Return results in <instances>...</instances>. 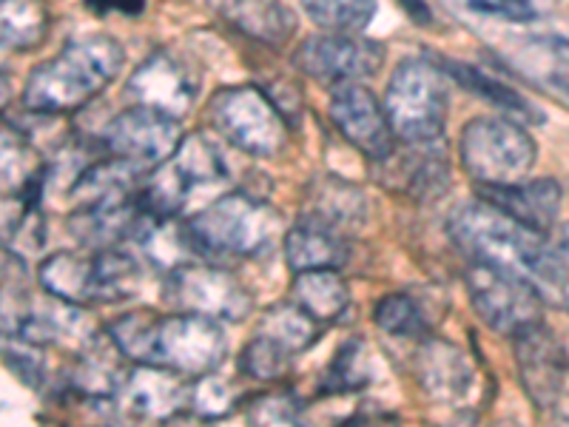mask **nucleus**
I'll return each instance as SVG.
<instances>
[{"instance_id": "f257e3e1", "label": "nucleus", "mask_w": 569, "mask_h": 427, "mask_svg": "<svg viewBox=\"0 0 569 427\" xmlns=\"http://www.w3.org/2000/svg\"><path fill=\"white\" fill-rule=\"evenodd\" d=\"M450 237L476 262L530 279L543 299L561 302L569 285V226L541 234L490 202H467L450 214Z\"/></svg>"}, {"instance_id": "f03ea898", "label": "nucleus", "mask_w": 569, "mask_h": 427, "mask_svg": "<svg viewBox=\"0 0 569 427\" xmlns=\"http://www.w3.org/2000/svg\"><path fill=\"white\" fill-rule=\"evenodd\" d=\"M109 337L134 365L169 368L182 376H206L220 368L228 339L220 319L186 311H131L109 325Z\"/></svg>"}, {"instance_id": "7ed1b4c3", "label": "nucleus", "mask_w": 569, "mask_h": 427, "mask_svg": "<svg viewBox=\"0 0 569 427\" xmlns=\"http://www.w3.org/2000/svg\"><path fill=\"white\" fill-rule=\"evenodd\" d=\"M126 52L111 34L74 38L29 75L23 106L34 115H66L94 100L123 69Z\"/></svg>"}, {"instance_id": "20e7f679", "label": "nucleus", "mask_w": 569, "mask_h": 427, "mask_svg": "<svg viewBox=\"0 0 569 427\" xmlns=\"http://www.w3.org/2000/svg\"><path fill=\"white\" fill-rule=\"evenodd\" d=\"M197 254L211 259L262 257L277 246L282 231L279 214L268 202L233 191L222 195L188 220Z\"/></svg>"}, {"instance_id": "39448f33", "label": "nucleus", "mask_w": 569, "mask_h": 427, "mask_svg": "<svg viewBox=\"0 0 569 427\" xmlns=\"http://www.w3.org/2000/svg\"><path fill=\"white\" fill-rule=\"evenodd\" d=\"M385 109L399 140H441L447 123L445 69L430 60H405L390 78Z\"/></svg>"}, {"instance_id": "423d86ee", "label": "nucleus", "mask_w": 569, "mask_h": 427, "mask_svg": "<svg viewBox=\"0 0 569 427\" xmlns=\"http://www.w3.org/2000/svg\"><path fill=\"white\" fill-rule=\"evenodd\" d=\"M213 131L226 137L233 149L253 157H273L288 142V120L259 86L242 83L220 89L208 106Z\"/></svg>"}, {"instance_id": "0eeeda50", "label": "nucleus", "mask_w": 569, "mask_h": 427, "mask_svg": "<svg viewBox=\"0 0 569 427\" xmlns=\"http://www.w3.org/2000/svg\"><path fill=\"white\" fill-rule=\"evenodd\" d=\"M461 162L479 186L525 182L538 160V146L518 123L498 117H476L459 140Z\"/></svg>"}, {"instance_id": "6e6552de", "label": "nucleus", "mask_w": 569, "mask_h": 427, "mask_svg": "<svg viewBox=\"0 0 569 427\" xmlns=\"http://www.w3.org/2000/svg\"><path fill=\"white\" fill-rule=\"evenodd\" d=\"M465 279L476 314L498 334L518 337L521 330L541 322L543 297L530 279L476 259L467 268Z\"/></svg>"}, {"instance_id": "1a4fd4ad", "label": "nucleus", "mask_w": 569, "mask_h": 427, "mask_svg": "<svg viewBox=\"0 0 569 427\" xmlns=\"http://www.w3.org/2000/svg\"><path fill=\"white\" fill-rule=\"evenodd\" d=\"M162 299L171 311L202 314L220 322H240L253 308L248 288L231 271L222 266H202L194 259L169 271Z\"/></svg>"}, {"instance_id": "9d476101", "label": "nucleus", "mask_w": 569, "mask_h": 427, "mask_svg": "<svg viewBox=\"0 0 569 427\" xmlns=\"http://www.w3.org/2000/svg\"><path fill=\"white\" fill-rule=\"evenodd\" d=\"M182 140L180 120L149 109V106H134L126 109L111 120L100 135V146L109 155L123 157L134 162L142 171L154 169L169 160Z\"/></svg>"}, {"instance_id": "9b49d317", "label": "nucleus", "mask_w": 569, "mask_h": 427, "mask_svg": "<svg viewBox=\"0 0 569 427\" xmlns=\"http://www.w3.org/2000/svg\"><path fill=\"white\" fill-rule=\"evenodd\" d=\"M385 60V46L359 34L328 32L308 38L297 46L293 66L302 75L322 83H353L379 71Z\"/></svg>"}, {"instance_id": "f8f14e48", "label": "nucleus", "mask_w": 569, "mask_h": 427, "mask_svg": "<svg viewBox=\"0 0 569 427\" xmlns=\"http://www.w3.org/2000/svg\"><path fill=\"white\" fill-rule=\"evenodd\" d=\"M330 120L339 135L376 162L396 155V131L388 109L376 100L373 91L359 83H339L330 91Z\"/></svg>"}, {"instance_id": "ddd939ff", "label": "nucleus", "mask_w": 569, "mask_h": 427, "mask_svg": "<svg viewBox=\"0 0 569 427\" xmlns=\"http://www.w3.org/2000/svg\"><path fill=\"white\" fill-rule=\"evenodd\" d=\"M126 91L137 106H149L174 120H182L194 106L200 83L186 60L177 58L169 49H157L131 71Z\"/></svg>"}, {"instance_id": "4468645a", "label": "nucleus", "mask_w": 569, "mask_h": 427, "mask_svg": "<svg viewBox=\"0 0 569 427\" xmlns=\"http://www.w3.org/2000/svg\"><path fill=\"white\" fill-rule=\"evenodd\" d=\"M516 339V363L527 396L538 410L556 408L567 383V354L543 322L521 330Z\"/></svg>"}, {"instance_id": "2eb2a0df", "label": "nucleus", "mask_w": 569, "mask_h": 427, "mask_svg": "<svg viewBox=\"0 0 569 427\" xmlns=\"http://www.w3.org/2000/svg\"><path fill=\"white\" fill-rule=\"evenodd\" d=\"M188 376L154 365H137L129 370L126 385L120 390V405L129 416L146 421H171L191 410V383Z\"/></svg>"}, {"instance_id": "dca6fc26", "label": "nucleus", "mask_w": 569, "mask_h": 427, "mask_svg": "<svg viewBox=\"0 0 569 427\" xmlns=\"http://www.w3.org/2000/svg\"><path fill=\"white\" fill-rule=\"evenodd\" d=\"M146 217L149 214L142 211L137 191H126V195L78 206V211L71 214L69 231L80 246L100 251V248H114L117 242L134 240Z\"/></svg>"}, {"instance_id": "f3484780", "label": "nucleus", "mask_w": 569, "mask_h": 427, "mask_svg": "<svg viewBox=\"0 0 569 427\" xmlns=\"http://www.w3.org/2000/svg\"><path fill=\"white\" fill-rule=\"evenodd\" d=\"M416 376L430 399L441 405H465L476 388L470 356L447 339L427 337L416 354Z\"/></svg>"}, {"instance_id": "a211bd4d", "label": "nucleus", "mask_w": 569, "mask_h": 427, "mask_svg": "<svg viewBox=\"0 0 569 427\" xmlns=\"http://www.w3.org/2000/svg\"><path fill=\"white\" fill-rule=\"evenodd\" d=\"M126 359L123 350L117 348L114 339L94 337L89 345L78 350V359L66 374V388L86 401H111L120 396L126 385Z\"/></svg>"}, {"instance_id": "6ab92c4d", "label": "nucleus", "mask_w": 569, "mask_h": 427, "mask_svg": "<svg viewBox=\"0 0 569 427\" xmlns=\"http://www.w3.org/2000/svg\"><path fill=\"white\" fill-rule=\"evenodd\" d=\"M479 197L498 211L510 214L512 220L525 222L541 234L558 226L561 211V186L556 180L512 182V186H479Z\"/></svg>"}, {"instance_id": "aec40b11", "label": "nucleus", "mask_w": 569, "mask_h": 427, "mask_svg": "<svg viewBox=\"0 0 569 427\" xmlns=\"http://www.w3.org/2000/svg\"><path fill=\"white\" fill-rule=\"evenodd\" d=\"M228 27L266 46H282L297 32V14L284 0H208Z\"/></svg>"}, {"instance_id": "412c9836", "label": "nucleus", "mask_w": 569, "mask_h": 427, "mask_svg": "<svg viewBox=\"0 0 569 427\" xmlns=\"http://www.w3.org/2000/svg\"><path fill=\"white\" fill-rule=\"evenodd\" d=\"M284 259L293 274L339 268L348 259V242L339 228L308 214L284 234Z\"/></svg>"}, {"instance_id": "4be33fe9", "label": "nucleus", "mask_w": 569, "mask_h": 427, "mask_svg": "<svg viewBox=\"0 0 569 427\" xmlns=\"http://www.w3.org/2000/svg\"><path fill=\"white\" fill-rule=\"evenodd\" d=\"M38 282L49 297H58L71 305H100L98 268H94V254L80 257L71 251H58L43 259L38 268Z\"/></svg>"}, {"instance_id": "5701e85b", "label": "nucleus", "mask_w": 569, "mask_h": 427, "mask_svg": "<svg viewBox=\"0 0 569 427\" xmlns=\"http://www.w3.org/2000/svg\"><path fill=\"white\" fill-rule=\"evenodd\" d=\"M134 242L146 262L162 271H174L182 262H191L197 254L188 222H180L177 217H146L140 231L134 234Z\"/></svg>"}, {"instance_id": "b1692460", "label": "nucleus", "mask_w": 569, "mask_h": 427, "mask_svg": "<svg viewBox=\"0 0 569 427\" xmlns=\"http://www.w3.org/2000/svg\"><path fill=\"white\" fill-rule=\"evenodd\" d=\"M410 155L399 160V169L393 171L399 177V186L416 200H433L450 186V166H447V149L441 142H408Z\"/></svg>"}, {"instance_id": "393cba45", "label": "nucleus", "mask_w": 569, "mask_h": 427, "mask_svg": "<svg viewBox=\"0 0 569 427\" xmlns=\"http://www.w3.org/2000/svg\"><path fill=\"white\" fill-rule=\"evenodd\" d=\"M293 302L311 314L319 325L337 322L350 305L348 282L339 277L337 268H317L302 271L293 279Z\"/></svg>"}, {"instance_id": "a878e982", "label": "nucleus", "mask_w": 569, "mask_h": 427, "mask_svg": "<svg viewBox=\"0 0 569 427\" xmlns=\"http://www.w3.org/2000/svg\"><path fill=\"white\" fill-rule=\"evenodd\" d=\"M49 9L43 0H0V32L12 52H29L49 34Z\"/></svg>"}, {"instance_id": "bb28decb", "label": "nucleus", "mask_w": 569, "mask_h": 427, "mask_svg": "<svg viewBox=\"0 0 569 427\" xmlns=\"http://www.w3.org/2000/svg\"><path fill=\"white\" fill-rule=\"evenodd\" d=\"M441 69L450 75V78L456 80V83H461L465 89L476 91L479 98L490 100L492 106H498V109L510 111V115L521 117V120H527V123H541L543 115L536 109V106H530V100L521 98L512 86L507 83H498L496 78H490V75H485V71H479L476 66H467V63H459V60H445L441 63Z\"/></svg>"}, {"instance_id": "cd10ccee", "label": "nucleus", "mask_w": 569, "mask_h": 427, "mask_svg": "<svg viewBox=\"0 0 569 427\" xmlns=\"http://www.w3.org/2000/svg\"><path fill=\"white\" fill-rule=\"evenodd\" d=\"M257 334L273 339L277 345H282L288 354H302V350L311 348L319 337V322L308 311H302L297 302H282L273 305L262 314L259 319Z\"/></svg>"}, {"instance_id": "c85d7f7f", "label": "nucleus", "mask_w": 569, "mask_h": 427, "mask_svg": "<svg viewBox=\"0 0 569 427\" xmlns=\"http://www.w3.org/2000/svg\"><path fill=\"white\" fill-rule=\"evenodd\" d=\"M313 211L311 217H319L322 222L333 228H353L365 220V200L362 191L348 182L337 180V177H328V180H319L311 191Z\"/></svg>"}, {"instance_id": "c756f323", "label": "nucleus", "mask_w": 569, "mask_h": 427, "mask_svg": "<svg viewBox=\"0 0 569 427\" xmlns=\"http://www.w3.org/2000/svg\"><path fill=\"white\" fill-rule=\"evenodd\" d=\"M373 322L385 334L401 339H427L430 334V314H427L425 302L408 291L388 294L379 299L373 308Z\"/></svg>"}, {"instance_id": "7c9ffc66", "label": "nucleus", "mask_w": 569, "mask_h": 427, "mask_svg": "<svg viewBox=\"0 0 569 427\" xmlns=\"http://www.w3.org/2000/svg\"><path fill=\"white\" fill-rule=\"evenodd\" d=\"M370 354L362 339H348L325 368L319 390L330 396L356 394L370 385Z\"/></svg>"}, {"instance_id": "2f4dec72", "label": "nucleus", "mask_w": 569, "mask_h": 427, "mask_svg": "<svg viewBox=\"0 0 569 427\" xmlns=\"http://www.w3.org/2000/svg\"><path fill=\"white\" fill-rule=\"evenodd\" d=\"M171 157L180 162V169L186 171L188 180L194 182V188L211 186V182H220L228 177V166L220 146L208 135H200V131L182 137L180 146H177V151Z\"/></svg>"}, {"instance_id": "473e14b6", "label": "nucleus", "mask_w": 569, "mask_h": 427, "mask_svg": "<svg viewBox=\"0 0 569 427\" xmlns=\"http://www.w3.org/2000/svg\"><path fill=\"white\" fill-rule=\"evenodd\" d=\"M302 7L317 27L339 34H359L376 14V0H302Z\"/></svg>"}, {"instance_id": "72a5a7b5", "label": "nucleus", "mask_w": 569, "mask_h": 427, "mask_svg": "<svg viewBox=\"0 0 569 427\" xmlns=\"http://www.w3.org/2000/svg\"><path fill=\"white\" fill-rule=\"evenodd\" d=\"M291 363L293 354H288V350H284L282 345L273 342V339L257 334V337L242 348L240 374L248 376V379H257V383H273V379L288 374Z\"/></svg>"}, {"instance_id": "f704fd0d", "label": "nucleus", "mask_w": 569, "mask_h": 427, "mask_svg": "<svg viewBox=\"0 0 569 427\" xmlns=\"http://www.w3.org/2000/svg\"><path fill=\"white\" fill-rule=\"evenodd\" d=\"M237 408V390L228 379L217 374L197 376V383H191V414L200 419L213 421L226 419Z\"/></svg>"}, {"instance_id": "c9c22d12", "label": "nucleus", "mask_w": 569, "mask_h": 427, "mask_svg": "<svg viewBox=\"0 0 569 427\" xmlns=\"http://www.w3.org/2000/svg\"><path fill=\"white\" fill-rule=\"evenodd\" d=\"M3 359L7 368L29 388H43L46 383V348L18 334H7L3 339Z\"/></svg>"}, {"instance_id": "e433bc0d", "label": "nucleus", "mask_w": 569, "mask_h": 427, "mask_svg": "<svg viewBox=\"0 0 569 427\" xmlns=\"http://www.w3.org/2000/svg\"><path fill=\"white\" fill-rule=\"evenodd\" d=\"M246 416L253 425H297L302 416V405L291 390H271V394L248 401Z\"/></svg>"}, {"instance_id": "4c0bfd02", "label": "nucleus", "mask_w": 569, "mask_h": 427, "mask_svg": "<svg viewBox=\"0 0 569 427\" xmlns=\"http://www.w3.org/2000/svg\"><path fill=\"white\" fill-rule=\"evenodd\" d=\"M472 9H479L485 14H496V18L516 20V23H527L536 20V7L532 0H467Z\"/></svg>"}, {"instance_id": "58836bf2", "label": "nucleus", "mask_w": 569, "mask_h": 427, "mask_svg": "<svg viewBox=\"0 0 569 427\" xmlns=\"http://www.w3.org/2000/svg\"><path fill=\"white\" fill-rule=\"evenodd\" d=\"M86 7L94 14H126V18H137V14L146 12V0H86Z\"/></svg>"}, {"instance_id": "ea45409f", "label": "nucleus", "mask_w": 569, "mask_h": 427, "mask_svg": "<svg viewBox=\"0 0 569 427\" xmlns=\"http://www.w3.org/2000/svg\"><path fill=\"white\" fill-rule=\"evenodd\" d=\"M399 3L405 7V12L410 14V20L419 23V27H430V23H433V12H430V7H427L425 0H399Z\"/></svg>"}, {"instance_id": "a19ab883", "label": "nucleus", "mask_w": 569, "mask_h": 427, "mask_svg": "<svg viewBox=\"0 0 569 427\" xmlns=\"http://www.w3.org/2000/svg\"><path fill=\"white\" fill-rule=\"evenodd\" d=\"M563 308V311H569V285H567V291H563V297H561V302H558Z\"/></svg>"}]
</instances>
